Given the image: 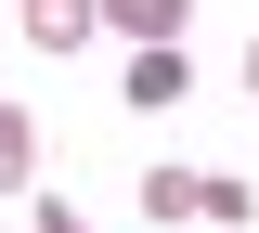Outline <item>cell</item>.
<instances>
[{
    "label": "cell",
    "instance_id": "obj_5",
    "mask_svg": "<svg viewBox=\"0 0 259 233\" xmlns=\"http://www.w3.org/2000/svg\"><path fill=\"white\" fill-rule=\"evenodd\" d=\"M26 181H39V117L0 104V195H26Z\"/></svg>",
    "mask_w": 259,
    "mask_h": 233
},
{
    "label": "cell",
    "instance_id": "obj_4",
    "mask_svg": "<svg viewBox=\"0 0 259 233\" xmlns=\"http://www.w3.org/2000/svg\"><path fill=\"white\" fill-rule=\"evenodd\" d=\"M143 220H207V168H143Z\"/></svg>",
    "mask_w": 259,
    "mask_h": 233
},
{
    "label": "cell",
    "instance_id": "obj_1",
    "mask_svg": "<svg viewBox=\"0 0 259 233\" xmlns=\"http://www.w3.org/2000/svg\"><path fill=\"white\" fill-rule=\"evenodd\" d=\"M91 39H104V0H26V52L65 65V52H91Z\"/></svg>",
    "mask_w": 259,
    "mask_h": 233
},
{
    "label": "cell",
    "instance_id": "obj_7",
    "mask_svg": "<svg viewBox=\"0 0 259 233\" xmlns=\"http://www.w3.org/2000/svg\"><path fill=\"white\" fill-rule=\"evenodd\" d=\"M246 91H259V39H246Z\"/></svg>",
    "mask_w": 259,
    "mask_h": 233
},
{
    "label": "cell",
    "instance_id": "obj_3",
    "mask_svg": "<svg viewBox=\"0 0 259 233\" xmlns=\"http://www.w3.org/2000/svg\"><path fill=\"white\" fill-rule=\"evenodd\" d=\"M194 91V39H168V52H130V104L156 117V104H182Z\"/></svg>",
    "mask_w": 259,
    "mask_h": 233
},
{
    "label": "cell",
    "instance_id": "obj_2",
    "mask_svg": "<svg viewBox=\"0 0 259 233\" xmlns=\"http://www.w3.org/2000/svg\"><path fill=\"white\" fill-rule=\"evenodd\" d=\"M104 26H117L130 52H168V39L194 26V0H104Z\"/></svg>",
    "mask_w": 259,
    "mask_h": 233
},
{
    "label": "cell",
    "instance_id": "obj_6",
    "mask_svg": "<svg viewBox=\"0 0 259 233\" xmlns=\"http://www.w3.org/2000/svg\"><path fill=\"white\" fill-rule=\"evenodd\" d=\"M39 233H91V220H78V195H39Z\"/></svg>",
    "mask_w": 259,
    "mask_h": 233
}]
</instances>
